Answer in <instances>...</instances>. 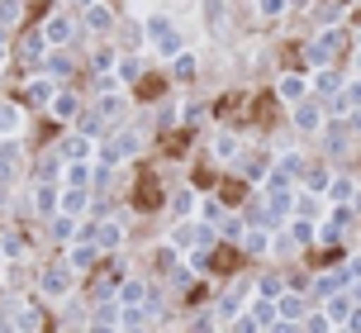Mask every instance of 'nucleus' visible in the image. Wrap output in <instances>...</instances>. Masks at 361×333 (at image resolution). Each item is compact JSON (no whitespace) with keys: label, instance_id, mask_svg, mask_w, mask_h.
<instances>
[{"label":"nucleus","instance_id":"1","mask_svg":"<svg viewBox=\"0 0 361 333\" xmlns=\"http://www.w3.org/2000/svg\"><path fill=\"white\" fill-rule=\"evenodd\" d=\"M43 291H48V296H67V291H72V277H67V272H48V277H43Z\"/></svg>","mask_w":361,"mask_h":333},{"label":"nucleus","instance_id":"2","mask_svg":"<svg viewBox=\"0 0 361 333\" xmlns=\"http://www.w3.org/2000/svg\"><path fill=\"white\" fill-rule=\"evenodd\" d=\"M276 315H281V319H305V305H300V296H281V300H276Z\"/></svg>","mask_w":361,"mask_h":333},{"label":"nucleus","instance_id":"3","mask_svg":"<svg viewBox=\"0 0 361 333\" xmlns=\"http://www.w3.org/2000/svg\"><path fill=\"white\" fill-rule=\"evenodd\" d=\"M95 234H100V238H95V243H100V248H114V243L124 238V229H119V224H100Z\"/></svg>","mask_w":361,"mask_h":333},{"label":"nucleus","instance_id":"4","mask_svg":"<svg viewBox=\"0 0 361 333\" xmlns=\"http://www.w3.org/2000/svg\"><path fill=\"white\" fill-rule=\"evenodd\" d=\"M252 319H257V324H271V319H276V305H271V300H257V305H252Z\"/></svg>","mask_w":361,"mask_h":333},{"label":"nucleus","instance_id":"5","mask_svg":"<svg viewBox=\"0 0 361 333\" xmlns=\"http://www.w3.org/2000/svg\"><path fill=\"white\" fill-rule=\"evenodd\" d=\"M62 210H67V214H81V210H86V195H81V190H67Z\"/></svg>","mask_w":361,"mask_h":333},{"label":"nucleus","instance_id":"6","mask_svg":"<svg viewBox=\"0 0 361 333\" xmlns=\"http://www.w3.org/2000/svg\"><path fill=\"white\" fill-rule=\"evenodd\" d=\"M15 324H19L24 333H34V329H38V315H34V310H19V315H15Z\"/></svg>","mask_w":361,"mask_h":333},{"label":"nucleus","instance_id":"7","mask_svg":"<svg viewBox=\"0 0 361 333\" xmlns=\"http://www.w3.org/2000/svg\"><path fill=\"white\" fill-rule=\"evenodd\" d=\"M300 91H305V86H300V76H286V81H281V95H290V100H295Z\"/></svg>","mask_w":361,"mask_h":333},{"label":"nucleus","instance_id":"8","mask_svg":"<svg viewBox=\"0 0 361 333\" xmlns=\"http://www.w3.org/2000/svg\"><path fill=\"white\" fill-rule=\"evenodd\" d=\"M328 329H333V319H328V315H314V319H309V333H328Z\"/></svg>","mask_w":361,"mask_h":333},{"label":"nucleus","instance_id":"9","mask_svg":"<svg viewBox=\"0 0 361 333\" xmlns=\"http://www.w3.org/2000/svg\"><path fill=\"white\" fill-rule=\"evenodd\" d=\"M48 34H53V38H67V34H72V24H67V19H53V24H48Z\"/></svg>","mask_w":361,"mask_h":333},{"label":"nucleus","instance_id":"10","mask_svg":"<svg viewBox=\"0 0 361 333\" xmlns=\"http://www.w3.org/2000/svg\"><path fill=\"white\" fill-rule=\"evenodd\" d=\"M53 110H57V114H72V110H76V100H72V95H57Z\"/></svg>","mask_w":361,"mask_h":333},{"label":"nucleus","instance_id":"11","mask_svg":"<svg viewBox=\"0 0 361 333\" xmlns=\"http://www.w3.org/2000/svg\"><path fill=\"white\" fill-rule=\"evenodd\" d=\"M124 300H143V281H128V286H124Z\"/></svg>","mask_w":361,"mask_h":333},{"label":"nucleus","instance_id":"12","mask_svg":"<svg viewBox=\"0 0 361 333\" xmlns=\"http://www.w3.org/2000/svg\"><path fill=\"white\" fill-rule=\"evenodd\" d=\"M90 258H95V253H90V248H76V253H72V267H86Z\"/></svg>","mask_w":361,"mask_h":333},{"label":"nucleus","instance_id":"13","mask_svg":"<svg viewBox=\"0 0 361 333\" xmlns=\"http://www.w3.org/2000/svg\"><path fill=\"white\" fill-rule=\"evenodd\" d=\"M286 10V0H262V15H281Z\"/></svg>","mask_w":361,"mask_h":333},{"label":"nucleus","instance_id":"14","mask_svg":"<svg viewBox=\"0 0 361 333\" xmlns=\"http://www.w3.org/2000/svg\"><path fill=\"white\" fill-rule=\"evenodd\" d=\"M352 329H357V333H361V315H352Z\"/></svg>","mask_w":361,"mask_h":333},{"label":"nucleus","instance_id":"15","mask_svg":"<svg viewBox=\"0 0 361 333\" xmlns=\"http://www.w3.org/2000/svg\"><path fill=\"white\" fill-rule=\"evenodd\" d=\"M95 333H114V329H95Z\"/></svg>","mask_w":361,"mask_h":333}]
</instances>
